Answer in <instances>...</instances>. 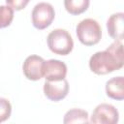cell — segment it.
<instances>
[{
	"label": "cell",
	"instance_id": "obj_3",
	"mask_svg": "<svg viewBox=\"0 0 124 124\" xmlns=\"http://www.w3.org/2000/svg\"><path fill=\"white\" fill-rule=\"evenodd\" d=\"M76 32L79 42L85 46L98 44L102 37L101 26L98 21L93 18H85L81 20L77 25Z\"/></svg>",
	"mask_w": 124,
	"mask_h": 124
},
{
	"label": "cell",
	"instance_id": "obj_10",
	"mask_svg": "<svg viewBox=\"0 0 124 124\" xmlns=\"http://www.w3.org/2000/svg\"><path fill=\"white\" fill-rule=\"evenodd\" d=\"M123 84H124V78L121 76L110 78L106 83L107 95L109 98L114 99V100H118V101L123 100L124 98Z\"/></svg>",
	"mask_w": 124,
	"mask_h": 124
},
{
	"label": "cell",
	"instance_id": "obj_15",
	"mask_svg": "<svg viewBox=\"0 0 124 124\" xmlns=\"http://www.w3.org/2000/svg\"><path fill=\"white\" fill-rule=\"evenodd\" d=\"M6 3L7 6L11 7L13 10L20 11L27 6L29 0H6Z\"/></svg>",
	"mask_w": 124,
	"mask_h": 124
},
{
	"label": "cell",
	"instance_id": "obj_13",
	"mask_svg": "<svg viewBox=\"0 0 124 124\" xmlns=\"http://www.w3.org/2000/svg\"><path fill=\"white\" fill-rule=\"evenodd\" d=\"M14 19V10L9 6H0V28L9 26Z\"/></svg>",
	"mask_w": 124,
	"mask_h": 124
},
{
	"label": "cell",
	"instance_id": "obj_4",
	"mask_svg": "<svg viewBox=\"0 0 124 124\" xmlns=\"http://www.w3.org/2000/svg\"><path fill=\"white\" fill-rule=\"evenodd\" d=\"M31 16L34 27L43 30L51 24L55 16V12L49 3L41 2L33 8Z\"/></svg>",
	"mask_w": 124,
	"mask_h": 124
},
{
	"label": "cell",
	"instance_id": "obj_7",
	"mask_svg": "<svg viewBox=\"0 0 124 124\" xmlns=\"http://www.w3.org/2000/svg\"><path fill=\"white\" fill-rule=\"evenodd\" d=\"M44 64L45 60L38 55L28 56L22 66L24 76L30 80H39L44 77Z\"/></svg>",
	"mask_w": 124,
	"mask_h": 124
},
{
	"label": "cell",
	"instance_id": "obj_5",
	"mask_svg": "<svg viewBox=\"0 0 124 124\" xmlns=\"http://www.w3.org/2000/svg\"><path fill=\"white\" fill-rule=\"evenodd\" d=\"M117 109L110 104H100L92 112L90 122L95 124H114L118 122Z\"/></svg>",
	"mask_w": 124,
	"mask_h": 124
},
{
	"label": "cell",
	"instance_id": "obj_6",
	"mask_svg": "<svg viewBox=\"0 0 124 124\" xmlns=\"http://www.w3.org/2000/svg\"><path fill=\"white\" fill-rule=\"evenodd\" d=\"M68 92L69 83L66 78L58 80H46L44 83V93L50 101H61L68 95Z\"/></svg>",
	"mask_w": 124,
	"mask_h": 124
},
{
	"label": "cell",
	"instance_id": "obj_1",
	"mask_svg": "<svg viewBox=\"0 0 124 124\" xmlns=\"http://www.w3.org/2000/svg\"><path fill=\"white\" fill-rule=\"evenodd\" d=\"M122 41L115 40L103 51L94 53L89 60L90 70L97 75H107L123 67Z\"/></svg>",
	"mask_w": 124,
	"mask_h": 124
},
{
	"label": "cell",
	"instance_id": "obj_2",
	"mask_svg": "<svg viewBox=\"0 0 124 124\" xmlns=\"http://www.w3.org/2000/svg\"><path fill=\"white\" fill-rule=\"evenodd\" d=\"M47 46L55 54L67 55L69 54L74 46V42L70 33L65 29H54L52 30L47 38Z\"/></svg>",
	"mask_w": 124,
	"mask_h": 124
},
{
	"label": "cell",
	"instance_id": "obj_11",
	"mask_svg": "<svg viewBox=\"0 0 124 124\" xmlns=\"http://www.w3.org/2000/svg\"><path fill=\"white\" fill-rule=\"evenodd\" d=\"M88 120V112L80 109V108H72L66 112L64 115L63 122L65 124L70 123H87Z\"/></svg>",
	"mask_w": 124,
	"mask_h": 124
},
{
	"label": "cell",
	"instance_id": "obj_9",
	"mask_svg": "<svg viewBox=\"0 0 124 124\" xmlns=\"http://www.w3.org/2000/svg\"><path fill=\"white\" fill-rule=\"evenodd\" d=\"M124 14L122 12L111 15L107 21V28L108 35L117 41L123 40V30H124Z\"/></svg>",
	"mask_w": 124,
	"mask_h": 124
},
{
	"label": "cell",
	"instance_id": "obj_8",
	"mask_svg": "<svg viewBox=\"0 0 124 124\" xmlns=\"http://www.w3.org/2000/svg\"><path fill=\"white\" fill-rule=\"evenodd\" d=\"M67 66L64 62L57 59H49L44 64V77L46 80H58L65 78Z\"/></svg>",
	"mask_w": 124,
	"mask_h": 124
},
{
	"label": "cell",
	"instance_id": "obj_14",
	"mask_svg": "<svg viewBox=\"0 0 124 124\" xmlns=\"http://www.w3.org/2000/svg\"><path fill=\"white\" fill-rule=\"evenodd\" d=\"M12 113V106L10 102L5 99L0 97V123L6 121Z\"/></svg>",
	"mask_w": 124,
	"mask_h": 124
},
{
	"label": "cell",
	"instance_id": "obj_12",
	"mask_svg": "<svg viewBox=\"0 0 124 124\" xmlns=\"http://www.w3.org/2000/svg\"><path fill=\"white\" fill-rule=\"evenodd\" d=\"M64 6L69 14L78 16L87 10L89 7V0H64Z\"/></svg>",
	"mask_w": 124,
	"mask_h": 124
}]
</instances>
